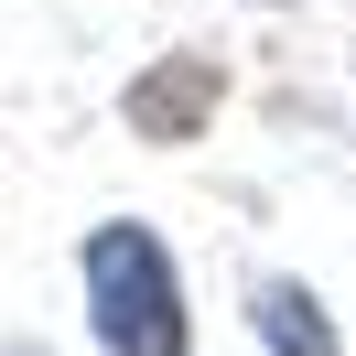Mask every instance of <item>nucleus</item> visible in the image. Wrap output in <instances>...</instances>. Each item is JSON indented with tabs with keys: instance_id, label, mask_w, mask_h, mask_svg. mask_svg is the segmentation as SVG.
<instances>
[{
	"instance_id": "nucleus-1",
	"label": "nucleus",
	"mask_w": 356,
	"mask_h": 356,
	"mask_svg": "<svg viewBox=\"0 0 356 356\" xmlns=\"http://www.w3.org/2000/svg\"><path fill=\"white\" fill-rule=\"evenodd\" d=\"M87 313L108 334V356H184L195 324H184V281L162 259L152 227H97L87 238Z\"/></svg>"
},
{
	"instance_id": "nucleus-2",
	"label": "nucleus",
	"mask_w": 356,
	"mask_h": 356,
	"mask_svg": "<svg viewBox=\"0 0 356 356\" xmlns=\"http://www.w3.org/2000/svg\"><path fill=\"white\" fill-rule=\"evenodd\" d=\"M216 97H227V76L205 65V54H162V65L130 87V130L140 140H195L205 119H216Z\"/></svg>"
},
{
	"instance_id": "nucleus-3",
	"label": "nucleus",
	"mask_w": 356,
	"mask_h": 356,
	"mask_svg": "<svg viewBox=\"0 0 356 356\" xmlns=\"http://www.w3.org/2000/svg\"><path fill=\"white\" fill-rule=\"evenodd\" d=\"M259 346L270 356H334V324L302 281H259Z\"/></svg>"
}]
</instances>
